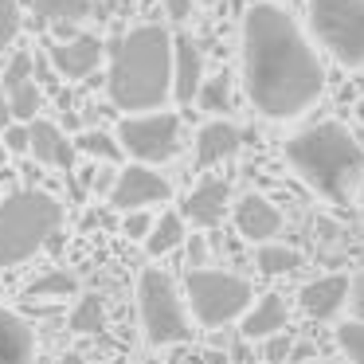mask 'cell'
Listing matches in <instances>:
<instances>
[{
    "instance_id": "cell-38",
    "label": "cell",
    "mask_w": 364,
    "mask_h": 364,
    "mask_svg": "<svg viewBox=\"0 0 364 364\" xmlns=\"http://www.w3.org/2000/svg\"><path fill=\"white\" fill-rule=\"evenodd\" d=\"M306 364H325V360H306Z\"/></svg>"
},
{
    "instance_id": "cell-40",
    "label": "cell",
    "mask_w": 364,
    "mask_h": 364,
    "mask_svg": "<svg viewBox=\"0 0 364 364\" xmlns=\"http://www.w3.org/2000/svg\"><path fill=\"white\" fill-rule=\"evenodd\" d=\"M208 4H212V0H208Z\"/></svg>"
},
{
    "instance_id": "cell-29",
    "label": "cell",
    "mask_w": 364,
    "mask_h": 364,
    "mask_svg": "<svg viewBox=\"0 0 364 364\" xmlns=\"http://www.w3.org/2000/svg\"><path fill=\"white\" fill-rule=\"evenodd\" d=\"M149 228H153V215L145 212V208H134V212H126V223H122V231H126L129 239H141V243H145Z\"/></svg>"
},
{
    "instance_id": "cell-25",
    "label": "cell",
    "mask_w": 364,
    "mask_h": 364,
    "mask_svg": "<svg viewBox=\"0 0 364 364\" xmlns=\"http://www.w3.org/2000/svg\"><path fill=\"white\" fill-rule=\"evenodd\" d=\"M71 329L75 333H98L102 329V301H98L95 294L79 298V306H75V314H71Z\"/></svg>"
},
{
    "instance_id": "cell-13",
    "label": "cell",
    "mask_w": 364,
    "mask_h": 364,
    "mask_svg": "<svg viewBox=\"0 0 364 364\" xmlns=\"http://www.w3.org/2000/svg\"><path fill=\"white\" fill-rule=\"evenodd\" d=\"M235 228L243 239H251V243H270V239L282 231V212H278L274 204H270L267 196H243L235 204Z\"/></svg>"
},
{
    "instance_id": "cell-20",
    "label": "cell",
    "mask_w": 364,
    "mask_h": 364,
    "mask_svg": "<svg viewBox=\"0 0 364 364\" xmlns=\"http://www.w3.org/2000/svg\"><path fill=\"white\" fill-rule=\"evenodd\" d=\"M181 243H184V215H176V212L157 215L153 228H149V235H145V251L149 255H168Z\"/></svg>"
},
{
    "instance_id": "cell-23",
    "label": "cell",
    "mask_w": 364,
    "mask_h": 364,
    "mask_svg": "<svg viewBox=\"0 0 364 364\" xmlns=\"http://www.w3.org/2000/svg\"><path fill=\"white\" fill-rule=\"evenodd\" d=\"M301 255L294 247H282V243H262L259 247V270L262 274H290L298 270Z\"/></svg>"
},
{
    "instance_id": "cell-14",
    "label": "cell",
    "mask_w": 364,
    "mask_h": 364,
    "mask_svg": "<svg viewBox=\"0 0 364 364\" xmlns=\"http://www.w3.org/2000/svg\"><path fill=\"white\" fill-rule=\"evenodd\" d=\"M204 82V55H200L192 36L173 40V98L176 102H196V90Z\"/></svg>"
},
{
    "instance_id": "cell-15",
    "label": "cell",
    "mask_w": 364,
    "mask_h": 364,
    "mask_svg": "<svg viewBox=\"0 0 364 364\" xmlns=\"http://www.w3.org/2000/svg\"><path fill=\"white\" fill-rule=\"evenodd\" d=\"M28 134H32L28 153H32L40 165H48V168H71L75 165V145L67 141V134L55 126V122L32 118L28 122Z\"/></svg>"
},
{
    "instance_id": "cell-26",
    "label": "cell",
    "mask_w": 364,
    "mask_h": 364,
    "mask_svg": "<svg viewBox=\"0 0 364 364\" xmlns=\"http://www.w3.org/2000/svg\"><path fill=\"white\" fill-rule=\"evenodd\" d=\"M337 345H341V353H345L353 364H364V321H360V317H353V321L341 325V329H337Z\"/></svg>"
},
{
    "instance_id": "cell-22",
    "label": "cell",
    "mask_w": 364,
    "mask_h": 364,
    "mask_svg": "<svg viewBox=\"0 0 364 364\" xmlns=\"http://www.w3.org/2000/svg\"><path fill=\"white\" fill-rule=\"evenodd\" d=\"M32 9L55 24H79L90 16V0H32Z\"/></svg>"
},
{
    "instance_id": "cell-33",
    "label": "cell",
    "mask_w": 364,
    "mask_h": 364,
    "mask_svg": "<svg viewBox=\"0 0 364 364\" xmlns=\"http://www.w3.org/2000/svg\"><path fill=\"white\" fill-rule=\"evenodd\" d=\"M348 301H353V314L364 321V274L353 278V290H348Z\"/></svg>"
},
{
    "instance_id": "cell-2",
    "label": "cell",
    "mask_w": 364,
    "mask_h": 364,
    "mask_svg": "<svg viewBox=\"0 0 364 364\" xmlns=\"http://www.w3.org/2000/svg\"><path fill=\"white\" fill-rule=\"evenodd\" d=\"M106 90L122 114L161 110L173 95V36L161 24H141L122 36L110 59Z\"/></svg>"
},
{
    "instance_id": "cell-18",
    "label": "cell",
    "mask_w": 364,
    "mask_h": 364,
    "mask_svg": "<svg viewBox=\"0 0 364 364\" xmlns=\"http://www.w3.org/2000/svg\"><path fill=\"white\" fill-rule=\"evenodd\" d=\"M239 145H243V134H239L231 122H223V118L208 122V126H200V134H196V165L200 168L220 165V161L235 157Z\"/></svg>"
},
{
    "instance_id": "cell-28",
    "label": "cell",
    "mask_w": 364,
    "mask_h": 364,
    "mask_svg": "<svg viewBox=\"0 0 364 364\" xmlns=\"http://www.w3.org/2000/svg\"><path fill=\"white\" fill-rule=\"evenodd\" d=\"M20 36V0H0V55Z\"/></svg>"
},
{
    "instance_id": "cell-39",
    "label": "cell",
    "mask_w": 364,
    "mask_h": 364,
    "mask_svg": "<svg viewBox=\"0 0 364 364\" xmlns=\"http://www.w3.org/2000/svg\"><path fill=\"white\" fill-rule=\"evenodd\" d=\"M145 364H161V360H145Z\"/></svg>"
},
{
    "instance_id": "cell-17",
    "label": "cell",
    "mask_w": 364,
    "mask_h": 364,
    "mask_svg": "<svg viewBox=\"0 0 364 364\" xmlns=\"http://www.w3.org/2000/svg\"><path fill=\"white\" fill-rule=\"evenodd\" d=\"M0 364H36L32 325L4 306H0Z\"/></svg>"
},
{
    "instance_id": "cell-3",
    "label": "cell",
    "mask_w": 364,
    "mask_h": 364,
    "mask_svg": "<svg viewBox=\"0 0 364 364\" xmlns=\"http://www.w3.org/2000/svg\"><path fill=\"white\" fill-rule=\"evenodd\" d=\"M290 168L329 204H348L364 176V149L341 122H317L286 141Z\"/></svg>"
},
{
    "instance_id": "cell-30",
    "label": "cell",
    "mask_w": 364,
    "mask_h": 364,
    "mask_svg": "<svg viewBox=\"0 0 364 364\" xmlns=\"http://www.w3.org/2000/svg\"><path fill=\"white\" fill-rule=\"evenodd\" d=\"M290 348H294V341L282 337V333H274V337H267V345H262V360L282 364V360H290Z\"/></svg>"
},
{
    "instance_id": "cell-24",
    "label": "cell",
    "mask_w": 364,
    "mask_h": 364,
    "mask_svg": "<svg viewBox=\"0 0 364 364\" xmlns=\"http://www.w3.org/2000/svg\"><path fill=\"white\" fill-rule=\"evenodd\" d=\"M71 294H79V282L67 270H51L28 286V298H71Z\"/></svg>"
},
{
    "instance_id": "cell-37",
    "label": "cell",
    "mask_w": 364,
    "mask_h": 364,
    "mask_svg": "<svg viewBox=\"0 0 364 364\" xmlns=\"http://www.w3.org/2000/svg\"><path fill=\"white\" fill-rule=\"evenodd\" d=\"M4 161H9V149H4V141H0V165H4Z\"/></svg>"
},
{
    "instance_id": "cell-12",
    "label": "cell",
    "mask_w": 364,
    "mask_h": 364,
    "mask_svg": "<svg viewBox=\"0 0 364 364\" xmlns=\"http://www.w3.org/2000/svg\"><path fill=\"white\" fill-rule=\"evenodd\" d=\"M348 290H353V278L348 274H325V278H314V282L301 286L298 301L309 317L329 321V317L341 314V306L348 301Z\"/></svg>"
},
{
    "instance_id": "cell-7",
    "label": "cell",
    "mask_w": 364,
    "mask_h": 364,
    "mask_svg": "<svg viewBox=\"0 0 364 364\" xmlns=\"http://www.w3.org/2000/svg\"><path fill=\"white\" fill-rule=\"evenodd\" d=\"M309 28L345 67L364 63V0H314Z\"/></svg>"
},
{
    "instance_id": "cell-4",
    "label": "cell",
    "mask_w": 364,
    "mask_h": 364,
    "mask_svg": "<svg viewBox=\"0 0 364 364\" xmlns=\"http://www.w3.org/2000/svg\"><path fill=\"white\" fill-rule=\"evenodd\" d=\"M63 208L48 192H12L0 200V267H20L59 231Z\"/></svg>"
},
{
    "instance_id": "cell-31",
    "label": "cell",
    "mask_w": 364,
    "mask_h": 364,
    "mask_svg": "<svg viewBox=\"0 0 364 364\" xmlns=\"http://www.w3.org/2000/svg\"><path fill=\"white\" fill-rule=\"evenodd\" d=\"M28 141H32L28 126H9L4 129V149L9 153H28Z\"/></svg>"
},
{
    "instance_id": "cell-34",
    "label": "cell",
    "mask_w": 364,
    "mask_h": 364,
    "mask_svg": "<svg viewBox=\"0 0 364 364\" xmlns=\"http://www.w3.org/2000/svg\"><path fill=\"white\" fill-rule=\"evenodd\" d=\"M204 255H208L204 239H192V243H188V267H192V270H196V267H204Z\"/></svg>"
},
{
    "instance_id": "cell-35",
    "label": "cell",
    "mask_w": 364,
    "mask_h": 364,
    "mask_svg": "<svg viewBox=\"0 0 364 364\" xmlns=\"http://www.w3.org/2000/svg\"><path fill=\"white\" fill-rule=\"evenodd\" d=\"M12 126V106H9V95H4V82H0V134Z\"/></svg>"
},
{
    "instance_id": "cell-21",
    "label": "cell",
    "mask_w": 364,
    "mask_h": 364,
    "mask_svg": "<svg viewBox=\"0 0 364 364\" xmlns=\"http://www.w3.org/2000/svg\"><path fill=\"white\" fill-rule=\"evenodd\" d=\"M196 102L204 114H228L231 110V79L223 71L212 75V79H204L196 90Z\"/></svg>"
},
{
    "instance_id": "cell-32",
    "label": "cell",
    "mask_w": 364,
    "mask_h": 364,
    "mask_svg": "<svg viewBox=\"0 0 364 364\" xmlns=\"http://www.w3.org/2000/svg\"><path fill=\"white\" fill-rule=\"evenodd\" d=\"M192 9H196V0H165V16L173 24H184L192 16Z\"/></svg>"
},
{
    "instance_id": "cell-16",
    "label": "cell",
    "mask_w": 364,
    "mask_h": 364,
    "mask_svg": "<svg viewBox=\"0 0 364 364\" xmlns=\"http://www.w3.org/2000/svg\"><path fill=\"white\" fill-rule=\"evenodd\" d=\"M51 63H55V71L63 75V79L79 82L102 63V43H98L95 36H75V40L51 48Z\"/></svg>"
},
{
    "instance_id": "cell-9",
    "label": "cell",
    "mask_w": 364,
    "mask_h": 364,
    "mask_svg": "<svg viewBox=\"0 0 364 364\" xmlns=\"http://www.w3.org/2000/svg\"><path fill=\"white\" fill-rule=\"evenodd\" d=\"M106 196H110V204L118 208V212H134V208H149V204H165L168 196H173V188H168V181L161 173H153L149 165H129L122 168L118 176H114V184L106 188Z\"/></svg>"
},
{
    "instance_id": "cell-5",
    "label": "cell",
    "mask_w": 364,
    "mask_h": 364,
    "mask_svg": "<svg viewBox=\"0 0 364 364\" xmlns=\"http://www.w3.org/2000/svg\"><path fill=\"white\" fill-rule=\"evenodd\" d=\"M184 294H188V309L204 329H220V325L235 321L251 306V282L228 270H208L196 267L184 278Z\"/></svg>"
},
{
    "instance_id": "cell-36",
    "label": "cell",
    "mask_w": 364,
    "mask_h": 364,
    "mask_svg": "<svg viewBox=\"0 0 364 364\" xmlns=\"http://www.w3.org/2000/svg\"><path fill=\"white\" fill-rule=\"evenodd\" d=\"M59 364H82V356H79V353H67V356H63V360H59Z\"/></svg>"
},
{
    "instance_id": "cell-11",
    "label": "cell",
    "mask_w": 364,
    "mask_h": 364,
    "mask_svg": "<svg viewBox=\"0 0 364 364\" xmlns=\"http://www.w3.org/2000/svg\"><path fill=\"white\" fill-rule=\"evenodd\" d=\"M228 200H231L228 181H220V176H204V181L184 196V212L181 215L192 220L196 228H215V223L223 220V212H228Z\"/></svg>"
},
{
    "instance_id": "cell-1",
    "label": "cell",
    "mask_w": 364,
    "mask_h": 364,
    "mask_svg": "<svg viewBox=\"0 0 364 364\" xmlns=\"http://www.w3.org/2000/svg\"><path fill=\"white\" fill-rule=\"evenodd\" d=\"M243 87L262 118H298L321 98L325 71L290 12L255 4L243 20Z\"/></svg>"
},
{
    "instance_id": "cell-27",
    "label": "cell",
    "mask_w": 364,
    "mask_h": 364,
    "mask_svg": "<svg viewBox=\"0 0 364 364\" xmlns=\"http://www.w3.org/2000/svg\"><path fill=\"white\" fill-rule=\"evenodd\" d=\"M75 149H82L87 157H98V161H118L122 145L114 141V137L95 134V129H90V134H82V137H79V145H75Z\"/></svg>"
},
{
    "instance_id": "cell-19",
    "label": "cell",
    "mask_w": 364,
    "mask_h": 364,
    "mask_svg": "<svg viewBox=\"0 0 364 364\" xmlns=\"http://www.w3.org/2000/svg\"><path fill=\"white\" fill-rule=\"evenodd\" d=\"M286 301L278 298V294H267V298H259L255 306H247V314H243V337H251V341H267V337H274V333H282L286 329Z\"/></svg>"
},
{
    "instance_id": "cell-6",
    "label": "cell",
    "mask_w": 364,
    "mask_h": 364,
    "mask_svg": "<svg viewBox=\"0 0 364 364\" xmlns=\"http://www.w3.org/2000/svg\"><path fill=\"white\" fill-rule=\"evenodd\" d=\"M137 309H141V329L149 345L188 341V333H192L188 314H184V301L165 270H157V267L141 270V278H137Z\"/></svg>"
},
{
    "instance_id": "cell-8",
    "label": "cell",
    "mask_w": 364,
    "mask_h": 364,
    "mask_svg": "<svg viewBox=\"0 0 364 364\" xmlns=\"http://www.w3.org/2000/svg\"><path fill=\"white\" fill-rule=\"evenodd\" d=\"M118 145L141 165H161L181 145V122H176V114L165 110L126 114L118 126Z\"/></svg>"
},
{
    "instance_id": "cell-10",
    "label": "cell",
    "mask_w": 364,
    "mask_h": 364,
    "mask_svg": "<svg viewBox=\"0 0 364 364\" xmlns=\"http://www.w3.org/2000/svg\"><path fill=\"white\" fill-rule=\"evenodd\" d=\"M0 82H4V95H9L12 118L32 122L36 110H40V102H43L40 87H36V79H32V59L16 55L9 67H4V79H0Z\"/></svg>"
}]
</instances>
